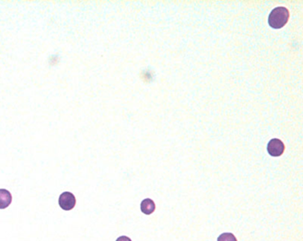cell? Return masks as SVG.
Wrapping results in <instances>:
<instances>
[{
	"mask_svg": "<svg viewBox=\"0 0 303 241\" xmlns=\"http://www.w3.org/2000/svg\"><path fill=\"white\" fill-rule=\"evenodd\" d=\"M289 19V11L287 7H277L274 8L268 17V24L274 29L283 28Z\"/></svg>",
	"mask_w": 303,
	"mask_h": 241,
	"instance_id": "6da1fadb",
	"label": "cell"
},
{
	"mask_svg": "<svg viewBox=\"0 0 303 241\" xmlns=\"http://www.w3.org/2000/svg\"><path fill=\"white\" fill-rule=\"evenodd\" d=\"M58 204L65 211H70L76 206V197L72 192H63L59 196Z\"/></svg>",
	"mask_w": 303,
	"mask_h": 241,
	"instance_id": "7a4b0ae2",
	"label": "cell"
},
{
	"mask_svg": "<svg viewBox=\"0 0 303 241\" xmlns=\"http://www.w3.org/2000/svg\"><path fill=\"white\" fill-rule=\"evenodd\" d=\"M284 151H285V145L280 139L273 138L268 143V152L270 156H281Z\"/></svg>",
	"mask_w": 303,
	"mask_h": 241,
	"instance_id": "3957f363",
	"label": "cell"
},
{
	"mask_svg": "<svg viewBox=\"0 0 303 241\" xmlns=\"http://www.w3.org/2000/svg\"><path fill=\"white\" fill-rule=\"evenodd\" d=\"M12 202L11 193L5 189H0V209H6Z\"/></svg>",
	"mask_w": 303,
	"mask_h": 241,
	"instance_id": "277c9868",
	"label": "cell"
},
{
	"mask_svg": "<svg viewBox=\"0 0 303 241\" xmlns=\"http://www.w3.org/2000/svg\"><path fill=\"white\" fill-rule=\"evenodd\" d=\"M155 203L151 199L147 198L142 201L141 205H140L142 213L148 214V215L151 214L155 211Z\"/></svg>",
	"mask_w": 303,
	"mask_h": 241,
	"instance_id": "5b68a950",
	"label": "cell"
},
{
	"mask_svg": "<svg viewBox=\"0 0 303 241\" xmlns=\"http://www.w3.org/2000/svg\"><path fill=\"white\" fill-rule=\"evenodd\" d=\"M218 241H237V239L232 233H223L219 236Z\"/></svg>",
	"mask_w": 303,
	"mask_h": 241,
	"instance_id": "8992f818",
	"label": "cell"
},
{
	"mask_svg": "<svg viewBox=\"0 0 303 241\" xmlns=\"http://www.w3.org/2000/svg\"><path fill=\"white\" fill-rule=\"evenodd\" d=\"M116 241H131V239L130 238H128V237H126V236H122V237H119Z\"/></svg>",
	"mask_w": 303,
	"mask_h": 241,
	"instance_id": "52a82bcc",
	"label": "cell"
}]
</instances>
